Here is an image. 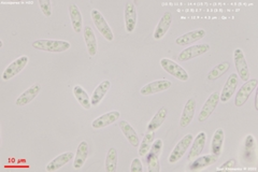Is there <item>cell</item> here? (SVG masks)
Returning a JSON list of instances; mask_svg holds the SVG:
<instances>
[{"mask_svg": "<svg viewBox=\"0 0 258 172\" xmlns=\"http://www.w3.org/2000/svg\"><path fill=\"white\" fill-rule=\"evenodd\" d=\"M192 134H188L186 136L178 142V144L174 146V148L172 150V152L169 156V162L170 164H176L180 160L182 157L185 155L186 150H188L192 142Z\"/></svg>", "mask_w": 258, "mask_h": 172, "instance_id": "cell-6", "label": "cell"}, {"mask_svg": "<svg viewBox=\"0 0 258 172\" xmlns=\"http://www.w3.org/2000/svg\"><path fill=\"white\" fill-rule=\"evenodd\" d=\"M244 160L248 162H253L256 160V142L253 134H248L244 142Z\"/></svg>", "mask_w": 258, "mask_h": 172, "instance_id": "cell-29", "label": "cell"}, {"mask_svg": "<svg viewBox=\"0 0 258 172\" xmlns=\"http://www.w3.org/2000/svg\"><path fill=\"white\" fill-rule=\"evenodd\" d=\"M88 157V144L86 141H82L78 146L76 153L74 155V167L76 169H81Z\"/></svg>", "mask_w": 258, "mask_h": 172, "instance_id": "cell-25", "label": "cell"}, {"mask_svg": "<svg viewBox=\"0 0 258 172\" xmlns=\"http://www.w3.org/2000/svg\"><path fill=\"white\" fill-rule=\"evenodd\" d=\"M229 68H230V62H224L222 64H218V66H215L214 68H212L210 70V72L208 74V76H206V78L209 81L218 80V78H222V76H224L227 72Z\"/></svg>", "mask_w": 258, "mask_h": 172, "instance_id": "cell-31", "label": "cell"}, {"mask_svg": "<svg viewBox=\"0 0 258 172\" xmlns=\"http://www.w3.org/2000/svg\"><path fill=\"white\" fill-rule=\"evenodd\" d=\"M28 62H30V58H28V56H26V55L18 57V58H16L13 62H11L9 66L4 69V74H2V80L9 81L12 78L18 76L27 66Z\"/></svg>", "mask_w": 258, "mask_h": 172, "instance_id": "cell-8", "label": "cell"}, {"mask_svg": "<svg viewBox=\"0 0 258 172\" xmlns=\"http://www.w3.org/2000/svg\"><path fill=\"white\" fill-rule=\"evenodd\" d=\"M234 167H236V160H229L224 164H222L220 167H218V170H230V169H234Z\"/></svg>", "mask_w": 258, "mask_h": 172, "instance_id": "cell-36", "label": "cell"}, {"mask_svg": "<svg viewBox=\"0 0 258 172\" xmlns=\"http://www.w3.org/2000/svg\"><path fill=\"white\" fill-rule=\"evenodd\" d=\"M120 118V113L118 111H111L108 112L104 116L97 118L95 120H92V127L94 129H102L111 124H114Z\"/></svg>", "mask_w": 258, "mask_h": 172, "instance_id": "cell-15", "label": "cell"}, {"mask_svg": "<svg viewBox=\"0 0 258 172\" xmlns=\"http://www.w3.org/2000/svg\"><path fill=\"white\" fill-rule=\"evenodd\" d=\"M238 83H239L238 74H232L230 76H229L223 90H222V92L220 94V102H224V104L229 102V100L232 99V95L234 94L236 86H238Z\"/></svg>", "mask_w": 258, "mask_h": 172, "instance_id": "cell-11", "label": "cell"}, {"mask_svg": "<svg viewBox=\"0 0 258 172\" xmlns=\"http://www.w3.org/2000/svg\"><path fill=\"white\" fill-rule=\"evenodd\" d=\"M74 157V154L72 152H66V153H62L60 155H58L54 158L53 160L50 162L46 164V171L48 172H54L57 171L58 169H60L62 167H64V164H67L71 160H72Z\"/></svg>", "mask_w": 258, "mask_h": 172, "instance_id": "cell-22", "label": "cell"}, {"mask_svg": "<svg viewBox=\"0 0 258 172\" xmlns=\"http://www.w3.org/2000/svg\"><path fill=\"white\" fill-rule=\"evenodd\" d=\"M69 16L71 20V24H72L74 30L76 34H80L83 28V18L80 9L76 4H70L69 6Z\"/></svg>", "mask_w": 258, "mask_h": 172, "instance_id": "cell-24", "label": "cell"}, {"mask_svg": "<svg viewBox=\"0 0 258 172\" xmlns=\"http://www.w3.org/2000/svg\"><path fill=\"white\" fill-rule=\"evenodd\" d=\"M206 30H196L190 32H186V34H182L181 37L176 38V43L178 46H188V44H190V43L202 40L204 37H206Z\"/></svg>", "mask_w": 258, "mask_h": 172, "instance_id": "cell-21", "label": "cell"}, {"mask_svg": "<svg viewBox=\"0 0 258 172\" xmlns=\"http://www.w3.org/2000/svg\"><path fill=\"white\" fill-rule=\"evenodd\" d=\"M167 113H168L167 108L162 106V109H160V111L155 114L153 118L150 120V123L146 128L148 132H155L157 129H158L164 124V120H166V118H167Z\"/></svg>", "mask_w": 258, "mask_h": 172, "instance_id": "cell-28", "label": "cell"}, {"mask_svg": "<svg viewBox=\"0 0 258 172\" xmlns=\"http://www.w3.org/2000/svg\"><path fill=\"white\" fill-rule=\"evenodd\" d=\"M130 171L132 172H142L143 171V167H142V162L139 158H134L130 166Z\"/></svg>", "mask_w": 258, "mask_h": 172, "instance_id": "cell-35", "label": "cell"}, {"mask_svg": "<svg viewBox=\"0 0 258 172\" xmlns=\"http://www.w3.org/2000/svg\"><path fill=\"white\" fill-rule=\"evenodd\" d=\"M257 95H258V92H256V95H255V109L256 110H258V106H257Z\"/></svg>", "mask_w": 258, "mask_h": 172, "instance_id": "cell-37", "label": "cell"}, {"mask_svg": "<svg viewBox=\"0 0 258 172\" xmlns=\"http://www.w3.org/2000/svg\"><path fill=\"white\" fill-rule=\"evenodd\" d=\"M210 50V46L208 43H202V44H198V46H190L188 48L183 50V51L178 55V60L180 62H188L192 58H196V57L202 56L204 54H206V52H209Z\"/></svg>", "mask_w": 258, "mask_h": 172, "instance_id": "cell-9", "label": "cell"}, {"mask_svg": "<svg viewBox=\"0 0 258 172\" xmlns=\"http://www.w3.org/2000/svg\"><path fill=\"white\" fill-rule=\"evenodd\" d=\"M218 102H220V92H214L213 94H211V96L208 98L206 104H204L202 109L198 116V120L204 122L209 118L212 116V113L215 111V109H216Z\"/></svg>", "mask_w": 258, "mask_h": 172, "instance_id": "cell-10", "label": "cell"}, {"mask_svg": "<svg viewBox=\"0 0 258 172\" xmlns=\"http://www.w3.org/2000/svg\"><path fill=\"white\" fill-rule=\"evenodd\" d=\"M74 95L76 99L78 100V102L84 108V109H86V110H90V106H92L90 98V96L88 94V92H86L81 85L74 86Z\"/></svg>", "mask_w": 258, "mask_h": 172, "instance_id": "cell-30", "label": "cell"}, {"mask_svg": "<svg viewBox=\"0 0 258 172\" xmlns=\"http://www.w3.org/2000/svg\"><path fill=\"white\" fill-rule=\"evenodd\" d=\"M124 18H125V26L126 30L128 32H132L134 30L136 26H137V9L132 2H127L125 4V11H124Z\"/></svg>", "mask_w": 258, "mask_h": 172, "instance_id": "cell-13", "label": "cell"}, {"mask_svg": "<svg viewBox=\"0 0 258 172\" xmlns=\"http://www.w3.org/2000/svg\"><path fill=\"white\" fill-rule=\"evenodd\" d=\"M90 16H92V22H94L95 26L97 27V30H99L100 34H102V37L108 41H113V39H114L113 32L111 30V27L109 26V24H108L106 18H104L102 12L98 11L97 9H92L90 11Z\"/></svg>", "mask_w": 258, "mask_h": 172, "instance_id": "cell-3", "label": "cell"}, {"mask_svg": "<svg viewBox=\"0 0 258 172\" xmlns=\"http://www.w3.org/2000/svg\"><path fill=\"white\" fill-rule=\"evenodd\" d=\"M196 106H197V102L195 98H190L188 102H186L180 118V126L182 128L188 127L192 123L194 116H195V112H196Z\"/></svg>", "mask_w": 258, "mask_h": 172, "instance_id": "cell-14", "label": "cell"}, {"mask_svg": "<svg viewBox=\"0 0 258 172\" xmlns=\"http://www.w3.org/2000/svg\"><path fill=\"white\" fill-rule=\"evenodd\" d=\"M110 86H111V83H110V81H108V80L102 81V83H100L97 86V88L94 90V92H92V95L90 97L92 106H96L100 102H102V100L106 96L108 90H110Z\"/></svg>", "mask_w": 258, "mask_h": 172, "instance_id": "cell-26", "label": "cell"}, {"mask_svg": "<svg viewBox=\"0 0 258 172\" xmlns=\"http://www.w3.org/2000/svg\"><path fill=\"white\" fill-rule=\"evenodd\" d=\"M234 66L236 69V74H238L239 78L242 81H248L250 80V69L248 66V62L246 60V56L243 54V51L241 48H236L234 53Z\"/></svg>", "mask_w": 258, "mask_h": 172, "instance_id": "cell-7", "label": "cell"}, {"mask_svg": "<svg viewBox=\"0 0 258 172\" xmlns=\"http://www.w3.org/2000/svg\"><path fill=\"white\" fill-rule=\"evenodd\" d=\"M164 143L162 139L154 140L152 146H150L148 153L146 154V164L150 172H160V154L162 152Z\"/></svg>", "mask_w": 258, "mask_h": 172, "instance_id": "cell-2", "label": "cell"}, {"mask_svg": "<svg viewBox=\"0 0 258 172\" xmlns=\"http://www.w3.org/2000/svg\"><path fill=\"white\" fill-rule=\"evenodd\" d=\"M32 48L40 50L43 52L50 53H62L66 52L67 50L71 48V44L68 41L64 40H50V39H42L37 40L32 43Z\"/></svg>", "mask_w": 258, "mask_h": 172, "instance_id": "cell-1", "label": "cell"}, {"mask_svg": "<svg viewBox=\"0 0 258 172\" xmlns=\"http://www.w3.org/2000/svg\"><path fill=\"white\" fill-rule=\"evenodd\" d=\"M83 37L86 44V48H88V52L90 56H95L97 54V48H98V43L97 38L95 36L94 30L90 26H85L84 32H83Z\"/></svg>", "mask_w": 258, "mask_h": 172, "instance_id": "cell-19", "label": "cell"}, {"mask_svg": "<svg viewBox=\"0 0 258 172\" xmlns=\"http://www.w3.org/2000/svg\"><path fill=\"white\" fill-rule=\"evenodd\" d=\"M218 158V157H216L213 154L200 156V157L198 156V157H196L195 160H192V162L188 164V169L190 170V171H197V170L204 169L206 167L212 166L213 164L216 162Z\"/></svg>", "mask_w": 258, "mask_h": 172, "instance_id": "cell-17", "label": "cell"}, {"mask_svg": "<svg viewBox=\"0 0 258 172\" xmlns=\"http://www.w3.org/2000/svg\"><path fill=\"white\" fill-rule=\"evenodd\" d=\"M206 134L204 132H199L197 134V137L194 139L192 148L190 150V155L188 157L190 162L194 160L196 157H198L202 153V150L206 146Z\"/></svg>", "mask_w": 258, "mask_h": 172, "instance_id": "cell-18", "label": "cell"}, {"mask_svg": "<svg viewBox=\"0 0 258 172\" xmlns=\"http://www.w3.org/2000/svg\"><path fill=\"white\" fill-rule=\"evenodd\" d=\"M224 138H225V134L223 129L222 128L216 129L213 134L212 142H211V152L216 157H220L222 154V150H223V144H224Z\"/></svg>", "mask_w": 258, "mask_h": 172, "instance_id": "cell-27", "label": "cell"}, {"mask_svg": "<svg viewBox=\"0 0 258 172\" xmlns=\"http://www.w3.org/2000/svg\"><path fill=\"white\" fill-rule=\"evenodd\" d=\"M118 167V150L111 148L106 157V172H116Z\"/></svg>", "mask_w": 258, "mask_h": 172, "instance_id": "cell-32", "label": "cell"}, {"mask_svg": "<svg viewBox=\"0 0 258 172\" xmlns=\"http://www.w3.org/2000/svg\"><path fill=\"white\" fill-rule=\"evenodd\" d=\"M40 90H41V85L39 83L32 85L30 88H27L25 92H22L20 97L16 99V104L18 106H24L28 104H30L32 100L39 95Z\"/></svg>", "mask_w": 258, "mask_h": 172, "instance_id": "cell-16", "label": "cell"}, {"mask_svg": "<svg viewBox=\"0 0 258 172\" xmlns=\"http://www.w3.org/2000/svg\"><path fill=\"white\" fill-rule=\"evenodd\" d=\"M171 24H172V14L170 12H164L160 20L158 22V24H157L155 28V32L153 34L154 38L156 40L164 38V36L169 30Z\"/></svg>", "mask_w": 258, "mask_h": 172, "instance_id": "cell-20", "label": "cell"}, {"mask_svg": "<svg viewBox=\"0 0 258 172\" xmlns=\"http://www.w3.org/2000/svg\"><path fill=\"white\" fill-rule=\"evenodd\" d=\"M155 138H154V132H146V134L143 138L142 142L140 143V146L138 150V153L140 156H146V154L148 153V150L152 146L153 142H154Z\"/></svg>", "mask_w": 258, "mask_h": 172, "instance_id": "cell-33", "label": "cell"}, {"mask_svg": "<svg viewBox=\"0 0 258 172\" xmlns=\"http://www.w3.org/2000/svg\"><path fill=\"white\" fill-rule=\"evenodd\" d=\"M257 86H258L257 78H250L248 81H246L244 84H243L236 95V98H234L236 106H244L248 100L250 96L252 95V92L256 90Z\"/></svg>", "mask_w": 258, "mask_h": 172, "instance_id": "cell-4", "label": "cell"}, {"mask_svg": "<svg viewBox=\"0 0 258 172\" xmlns=\"http://www.w3.org/2000/svg\"><path fill=\"white\" fill-rule=\"evenodd\" d=\"M160 66L162 67V69L164 71H166V72H168L172 76L176 78L178 80L185 82L190 78L188 74L186 72V70L182 66H180V64H176L174 60H169V58L160 60Z\"/></svg>", "mask_w": 258, "mask_h": 172, "instance_id": "cell-5", "label": "cell"}, {"mask_svg": "<svg viewBox=\"0 0 258 172\" xmlns=\"http://www.w3.org/2000/svg\"><path fill=\"white\" fill-rule=\"evenodd\" d=\"M118 125H120L122 132L124 134L126 139L128 140L129 144L134 148H138L139 137H138V134L136 132V130L134 129V127L129 124L127 120H120Z\"/></svg>", "mask_w": 258, "mask_h": 172, "instance_id": "cell-23", "label": "cell"}, {"mask_svg": "<svg viewBox=\"0 0 258 172\" xmlns=\"http://www.w3.org/2000/svg\"><path fill=\"white\" fill-rule=\"evenodd\" d=\"M39 6L42 13L44 14L46 18L52 16V2H50V0H40Z\"/></svg>", "mask_w": 258, "mask_h": 172, "instance_id": "cell-34", "label": "cell"}, {"mask_svg": "<svg viewBox=\"0 0 258 172\" xmlns=\"http://www.w3.org/2000/svg\"><path fill=\"white\" fill-rule=\"evenodd\" d=\"M171 86H172V83L168 80H164H164H157L143 86V88L140 90V94L143 96L154 95V94H157V92L169 90Z\"/></svg>", "mask_w": 258, "mask_h": 172, "instance_id": "cell-12", "label": "cell"}]
</instances>
